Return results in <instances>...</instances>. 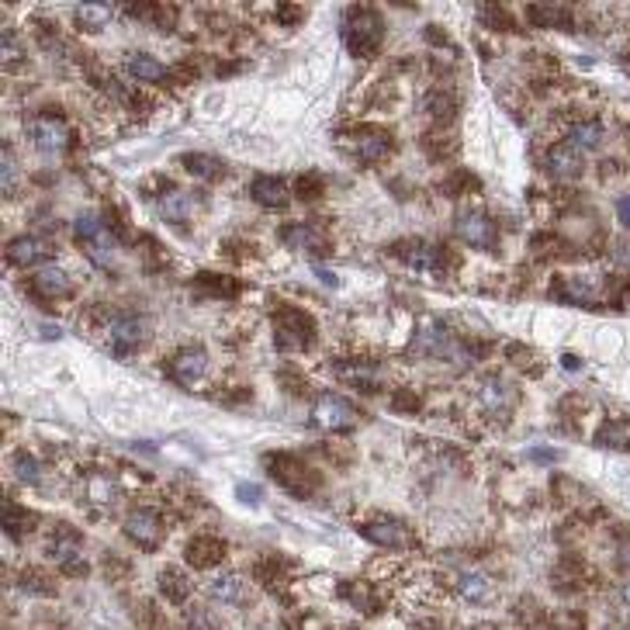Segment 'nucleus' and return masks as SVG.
I'll return each instance as SVG.
<instances>
[{"instance_id": "nucleus-1", "label": "nucleus", "mask_w": 630, "mask_h": 630, "mask_svg": "<svg viewBox=\"0 0 630 630\" xmlns=\"http://www.w3.org/2000/svg\"><path fill=\"white\" fill-rule=\"evenodd\" d=\"M343 39H346V48L354 56H361V59L378 56V48L385 42V22H381V14L374 7H367V4L354 7L346 14V24H343Z\"/></svg>"}, {"instance_id": "nucleus-2", "label": "nucleus", "mask_w": 630, "mask_h": 630, "mask_svg": "<svg viewBox=\"0 0 630 630\" xmlns=\"http://www.w3.org/2000/svg\"><path fill=\"white\" fill-rule=\"evenodd\" d=\"M264 464L267 471H270V478L281 485V488H288L291 495H298V499H309L315 488H319V471H315L312 464H305L302 458H294V454L277 451V454H267Z\"/></svg>"}, {"instance_id": "nucleus-3", "label": "nucleus", "mask_w": 630, "mask_h": 630, "mask_svg": "<svg viewBox=\"0 0 630 630\" xmlns=\"http://www.w3.org/2000/svg\"><path fill=\"white\" fill-rule=\"evenodd\" d=\"M76 240L83 246V253L94 260V264H108L111 253H115V232L108 229V222L101 215H80L76 225H73Z\"/></svg>"}, {"instance_id": "nucleus-4", "label": "nucleus", "mask_w": 630, "mask_h": 630, "mask_svg": "<svg viewBox=\"0 0 630 630\" xmlns=\"http://www.w3.org/2000/svg\"><path fill=\"white\" fill-rule=\"evenodd\" d=\"M274 322H277V346H281V350L294 354V350L312 346L315 322L309 312H302V309H277Z\"/></svg>"}, {"instance_id": "nucleus-5", "label": "nucleus", "mask_w": 630, "mask_h": 630, "mask_svg": "<svg viewBox=\"0 0 630 630\" xmlns=\"http://www.w3.org/2000/svg\"><path fill=\"white\" fill-rule=\"evenodd\" d=\"M163 516H160V509L153 506H136L128 509V516H125V537L136 544V547H143V551H156L160 544H163Z\"/></svg>"}, {"instance_id": "nucleus-6", "label": "nucleus", "mask_w": 630, "mask_h": 630, "mask_svg": "<svg viewBox=\"0 0 630 630\" xmlns=\"http://www.w3.org/2000/svg\"><path fill=\"white\" fill-rule=\"evenodd\" d=\"M312 423L319 430H326V433H343V430H350V426L357 423V412H354V406H350L343 395L326 391V395L315 398Z\"/></svg>"}, {"instance_id": "nucleus-7", "label": "nucleus", "mask_w": 630, "mask_h": 630, "mask_svg": "<svg viewBox=\"0 0 630 630\" xmlns=\"http://www.w3.org/2000/svg\"><path fill=\"white\" fill-rule=\"evenodd\" d=\"M454 229H458V236L468 246H475V249H492L495 246V225H492V218L478 212V208H464L458 212L454 218Z\"/></svg>"}, {"instance_id": "nucleus-8", "label": "nucleus", "mask_w": 630, "mask_h": 630, "mask_svg": "<svg viewBox=\"0 0 630 630\" xmlns=\"http://www.w3.org/2000/svg\"><path fill=\"white\" fill-rule=\"evenodd\" d=\"M361 537H363V540H371L374 547H391V551H402V547H409V544H412L409 527H406L402 520H395V516H385V520H371V523H363Z\"/></svg>"}, {"instance_id": "nucleus-9", "label": "nucleus", "mask_w": 630, "mask_h": 630, "mask_svg": "<svg viewBox=\"0 0 630 630\" xmlns=\"http://www.w3.org/2000/svg\"><path fill=\"white\" fill-rule=\"evenodd\" d=\"M170 378L177 381V385H197L201 378H205V371H208V354L201 350V346H184V350H177L167 363Z\"/></svg>"}, {"instance_id": "nucleus-10", "label": "nucleus", "mask_w": 630, "mask_h": 630, "mask_svg": "<svg viewBox=\"0 0 630 630\" xmlns=\"http://www.w3.org/2000/svg\"><path fill=\"white\" fill-rule=\"evenodd\" d=\"M108 343H111V350H115L118 357L136 354V350L145 343L143 319H132V315H118V319H111V326H108Z\"/></svg>"}, {"instance_id": "nucleus-11", "label": "nucleus", "mask_w": 630, "mask_h": 630, "mask_svg": "<svg viewBox=\"0 0 630 630\" xmlns=\"http://www.w3.org/2000/svg\"><path fill=\"white\" fill-rule=\"evenodd\" d=\"M80 544H83V537L73 530V527H56L52 530V537H48L46 544V555L52 564H59V568H76V561H80Z\"/></svg>"}, {"instance_id": "nucleus-12", "label": "nucleus", "mask_w": 630, "mask_h": 630, "mask_svg": "<svg viewBox=\"0 0 630 630\" xmlns=\"http://www.w3.org/2000/svg\"><path fill=\"white\" fill-rule=\"evenodd\" d=\"M222 557H225V544L218 537H212V533H197L184 547V561L191 568H197V572H208V568L222 564Z\"/></svg>"}, {"instance_id": "nucleus-13", "label": "nucleus", "mask_w": 630, "mask_h": 630, "mask_svg": "<svg viewBox=\"0 0 630 630\" xmlns=\"http://www.w3.org/2000/svg\"><path fill=\"white\" fill-rule=\"evenodd\" d=\"M391 132L388 128H357L354 139H350V149L354 156H361L363 163H378L391 153Z\"/></svg>"}, {"instance_id": "nucleus-14", "label": "nucleus", "mask_w": 630, "mask_h": 630, "mask_svg": "<svg viewBox=\"0 0 630 630\" xmlns=\"http://www.w3.org/2000/svg\"><path fill=\"white\" fill-rule=\"evenodd\" d=\"M395 253L406 260L416 270H426V274H443V249L433 246V242H423V240H412L395 246Z\"/></svg>"}, {"instance_id": "nucleus-15", "label": "nucleus", "mask_w": 630, "mask_h": 630, "mask_svg": "<svg viewBox=\"0 0 630 630\" xmlns=\"http://www.w3.org/2000/svg\"><path fill=\"white\" fill-rule=\"evenodd\" d=\"M4 257H7V264H11V267L42 264V260H48V257H52V242L39 240V236H18V240L7 242Z\"/></svg>"}, {"instance_id": "nucleus-16", "label": "nucleus", "mask_w": 630, "mask_h": 630, "mask_svg": "<svg viewBox=\"0 0 630 630\" xmlns=\"http://www.w3.org/2000/svg\"><path fill=\"white\" fill-rule=\"evenodd\" d=\"M28 136H31V143L39 145L42 153H59V149L70 145V128L59 118H48V115L31 121V125H28Z\"/></svg>"}, {"instance_id": "nucleus-17", "label": "nucleus", "mask_w": 630, "mask_h": 630, "mask_svg": "<svg viewBox=\"0 0 630 630\" xmlns=\"http://www.w3.org/2000/svg\"><path fill=\"white\" fill-rule=\"evenodd\" d=\"M547 173L555 180H575L582 173V149L572 143H557L547 153Z\"/></svg>"}, {"instance_id": "nucleus-18", "label": "nucleus", "mask_w": 630, "mask_h": 630, "mask_svg": "<svg viewBox=\"0 0 630 630\" xmlns=\"http://www.w3.org/2000/svg\"><path fill=\"white\" fill-rule=\"evenodd\" d=\"M249 194H253V201H257L260 208H284V205L291 201L288 180H281V177H267V173L253 180Z\"/></svg>"}, {"instance_id": "nucleus-19", "label": "nucleus", "mask_w": 630, "mask_h": 630, "mask_svg": "<svg viewBox=\"0 0 630 630\" xmlns=\"http://www.w3.org/2000/svg\"><path fill=\"white\" fill-rule=\"evenodd\" d=\"M70 274L59 264H46L42 270H35V277H31V291L42 294V298H63V294H70Z\"/></svg>"}, {"instance_id": "nucleus-20", "label": "nucleus", "mask_w": 630, "mask_h": 630, "mask_svg": "<svg viewBox=\"0 0 630 630\" xmlns=\"http://www.w3.org/2000/svg\"><path fill=\"white\" fill-rule=\"evenodd\" d=\"M156 585H160V596H163L167 603H173V606H184V603H188V596L194 592L188 572H180L177 564H167V568L160 572Z\"/></svg>"}, {"instance_id": "nucleus-21", "label": "nucleus", "mask_w": 630, "mask_h": 630, "mask_svg": "<svg viewBox=\"0 0 630 630\" xmlns=\"http://www.w3.org/2000/svg\"><path fill=\"white\" fill-rule=\"evenodd\" d=\"M281 240L294 246V249H305V253H329V240L315 225H288L281 232Z\"/></svg>"}, {"instance_id": "nucleus-22", "label": "nucleus", "mask_w": 630, "mask_h": 630, "mask_svg": "<svg viewBox=\"0 0 630 630\" xmlns=\"http://www.w3.org/2000/svg\"><path fill=\"white\" fill-rule=\"evenodd\" d=\"M208 599H215V603H229V606H240L246 599V585L236 572H225V575H215V579L208 582Z\"/></svg>"}, {"instance_id": "nucleus-23", "label": "nucleus", "mask_w": 630, "mask_h": 630, "mask_svg": "<svg viewBox=\"0 0 630 630\" xmlns=\"http://www.w3.org/2000/svg\"><path fill=\"white\" fill-rule=\"evenodd\" d=\"M39 527V520H35V512L31 509L18 506V503H4V530H7V537H14V540H22V537H28V533Z\"/></svg>"}, {"instance_id": "nucleus-24", "label": "nucleus", "mask_w": 630, "mask_h": 630, "mask_svg": "<svg viewBox=\"0 0 630 630\" xmlns=\"http://www.w3.org/2000/svg\"><path fill=\"white\" fill-rule=\"evenodd\" d=\"M180 163L197 180H222L225 177V163L218 156H208V153H184Z\"/></svg>"}, {"instance_id": "nucleus-25", "label": "nucleus", "mask_w": 630, "mask_h": 630, "mask_svg": "<svg viewBox=\"0 0 630 630\" xmlns=\"http://www.w3.org/2000/svg\"><path fill=\"white\" fill-rule=\"evenodd\" d=\"M125 73H128L132 80L156 83V80H163V76H167V66H163L160 59L145 56V52H136V56H128V59H125Z\"/></svg>"}, {"instance_id": "nucleus-26", "label": "nucleus", "mask_w": 630, "mask_h": 630, "mask_svg": "<svg viewBox=\"0 0 630 630\" xmlns=\"http://www.w3.org/2000/svg\"><path fill=\"white\" fill-rule=\"evenodd\" d=\"M111 14H115L111 4H76L73 7V18H76V24L83 31H101L104 24L111 22Z\"/></svg>"}, {"instance_id": "nucleus-27", "label": "nucleus", "mask_w": 630, "mask_h": 630, "mask_svg": "<svg viewBox=\"0 0 630 630\" xmlns=\"http://www.w3.org/2000/svg\"><path fill=\"white\" fill-rule=\"evenodd\" d=\"M194 291L197 294H205V298H232L236 291H240V281H232V277H222V274H212V270H205V274H197V281H194Z\"/></svg>"}, {"instance_id": "nucleus-28", "label": "nucleus", "mask_w": 630, "mask_h": 630, "mask_svg": "<svg viewBox=\"0 0 630 630\" xmlns=\"http://www.w3.org/2000/svg\"><path fill=\"white\" fill-rule=\"evenodd\" d=\"M160 215L167 222H180V218L191 215V197L188 191H177V188H167L160 194Z\"/></svg>"}, {"instance_id": "nucleus-29", "label": "nucleus", "mask_w": 630, "mask_h": 630, "mask_svg": "<svg viewBox=\"0 0 630 630\" xmlns=\"http://www.w3.org/2000/svg\"><path fill=\"white\" fill-rule=\"evenodd\" d=\"M458 592L468 599V603H485V599L492 596V585H488V579L478 575V572H460V575H458Z\"/></svg>"}, {"instance_id": "nucleus-30", "label": "nucleus", "mask_w": 630, "mask_h": 630, "mask_svg": "<svg viewBox=\"0 0 630 630\" xmlns=\"http://www.w3.org/2000/svg\"><path fill=\"white\" fill-rule=\"evenodd\" d=\"M426 115L443 128V125H451V121L458 118V101H454V94H430L426 97Z\"/></svg>"}, {"instance_id": "nucleus-31", "label": "nucleus", "mask_w": 630, "mask_h": 630, "mask_svg": "<svg viewBox=\"0 0 630 630\" xmlns=\"http://www.w3.org/2000/svg\"><path fill=\"white\" fill-rule=\"evenodd\" d=\"M416 346L426 350V354H443V350L451 346V337H447V329H443L440 322H426V326H419Z\"/></svg>"}, {"instance_id": "nucleus-32", "label": "nucleus", "mask_w": 630, "mask_h": 630, "mask_svg": "<svg viewBox=\"0 0 630 630\" xmlns=\"http://www.w3.org/2000/svg\"><path fill=\"white\" fill-rule=\"evenodd\" d=\"M568 143L579 145V149H596L603 143V125L599 121H575L568 128Z\"/></svg>"}, {"instance_id": "nucleus-33", "label": "nucleus", "mask_w": 630, "mask_h": 630, "mask_svg": "<svg viewBox=\"0 0 630 630\" xmlns=\"http://www.w3.org/2000/svg\"><path fill=\"white\" fill-rule=\"evenodd\" d=\"M482 402L488 406V409H495V412H503L506 416L509 412V391H506V385L499 381V378H485V385H482Z\"/></svg>"}, {"instance_id": "nucleus-34", "label": "nucleus", "mask_w": 630, "mask_h": 630, "mask_svg": "<svg viewBox=\"0 0 630 630\" xmlns=\"http://www.w3.org/2000/svg\"><path fill=\"white\" fill-rule=\"evenodd\" d=\"M87 495H91L94 506H111L118 499V485L111 482V478H104V475H94L91 485H87Z\"/></svg>"}, {"instance_id": "nucleus-35", "label": "nucleus", "mask_w": 630, "mask_h": 630, "mask_svg": "<svg viewBox=\"0 0 630 630\" xmlns=\"http://www.w3.org/2000/svg\"><path fill=\"white\" fill-rule=\"evenodd\" d=\"M18 582H22V589H28V592H39V596H52V592H56V582L48 579L46 572H39V568H24Z\"/></svg>"}, {"instance_id": "nucleus-36", "label": "nucleus", "mask_w": 630, "mask_h": 630, "mask_svg": "<svg viewBox=\"0 0 630 630\" xmlns=\"http://www.w3.org/2000/svg\"><path fill=\"white\" fill-rule=\"evenodd\" d=\"M599 443H606V447H630V423L603 426L599 430Z\"/></svg>"}, {"instance_id": "nucleus-37", "label": "nucleus", "mask_w": 630, "mask_h": 630, "mask_svg": "<svg viewBox=\"0 0 630 630\" xmlns=\"http://www.w3.org/2000/svg\"><path fill=\"white\" fill-rule=\"evenodd\" d=\"M14 475H18L24 485H35L39 478H42V471H39V460L31 458V454H18V458H14Z\"/></svg>"}, {"instance_id": "nucleus-38", "label": "nucleus", "mask_w": 630, "mask_h": 630, "mask_svg": "<svg viewBox=\"0 0 630 630\" xmlns=\"http://www.w3.org/2000/svg\"><path fill=\"white\" fill-rule=\"evenodd\" d=\"M18 188V173H14V156H11V145H4V194L11 197Z\"/></svg>"}, {"instance_id": "nucleus-39", "label": "nucleus", "mask_w": 630, "mask_h": 630, "mask_svg": "<svg viewBox=\"0 0 630 630\" xmlns=\"http://www.w3.org/2000/svg\"><path fill=\"white\" fill-rule=\"evenodd\" d=\"M322 194V180L315 177V173H309V177H302L298 180V197H305V201H315Z\"/></svg>"}, {"instance_id": "nucleus-40", "label": "nucleus", "mask_w": 630, "mask_h": 630, "mask_svg": "<svg viewBox=\"0 0 630 630\" xmlns=\"http://www.w3.org/2000/svg\"><path fill=\"white\" fill-rule=\"evenodd\" d=\"M188 630H218V624L212 620L208 609H194L191 617H188Z\"/></svg>"}, {"instance_id": "nucleus-41", "label": "nucleus", "mask_w": 630, "mask_h": 630, "mask_svg": "<svg viewBox=\"0 0 630 630\" xmlns=\"http://www.w3.org/2000/svg\"><path fill=\"white\" fill-rule=\"evenodd\" d=\"M391 406H395V412H419V398H416L412 391H398V395L391 398Z\"/></svg>"}, {"instance_id": "nucleus-42", "label": "nucleus", "mask_w": 630, "mask_h": 630, "mask_svg": "<svg viewBox=\"0 0 630 630\" xmlns=\"http://www.w3.org/2000/svg\"><path fill=\"white\" fill-rule=\"evenodd\" d=\"M18 56V35H14V28H4V59L11 63Z\"/></svg>"}, {"instance_id": "nucleus-43", "label": "nucleus", "mask_w": 630, "mask_h": 630, "mask_svg": "<svg viewBox=\"0 0 630 630\" xmlns=\"http://www.w3.org/2000/svg\"><path fill=\"white\" fill-rule=\"evenodd\" d=\"M617 218H620L624 229H630V194H624V197L617 201Z\"/></svg>"}, {"instance_id": "nucleus-44", "label": "nucleus", "mask_w": 630, "mask_h": 630, "mask_svg": "<svg viewBox=\"0 0 630 630\" xmlns=\"http://www.w3.org/2000/svg\"><path fill=\"white\" fill-rule=\"evenodd\" d=\"M617 561H620V568L630 572V540H620V547H617Z\"/></svg>"}, {"instance_id": "nucleus-45", "label": "nucleus", "mask_w": 630, "mask_h": 630, "mask_svg": "<svg viewBox=\"0 0 630 630\" xmlns=\"http://www.w3.org/2000/svg\"><path fill=\"white\" fill-rule=\"evenodd\" d=\"M240 499H246V503H260V492H257V485H240Z\"/></svg>"}, {"instance_id": "nucleus-46", "label": "nucleus", "mask_w": 630, "mask_h": 630, "mask_svg": "<svg viewBox=\"0 0 630 630\" xmlns=\"http://www.w3.org/2000/svg\"><path fill=\"white\" fill-rule=\"evenodd\" d=\"M281 18H284V24H294V18H302V7H281Z\"/></svg>"}, {"instance_id": "nucleus-47", "label": "nucleus", "mask_w": 630, "mask_h": 630, "mask_svg": "<svg viewBox=\"0 0 630 630\" xmlns=\"http://www.w3.org/2000/svg\"><path fill=\"white\" fill-rule=\"evenodd\" d=\"M617 260H624V264H627V260H630V242H617Z\"/></svg>"}, {"instance_id": "nucleus-48", "label": "nucleus", "mask_w": 630, "mask_h": 630, "mask_svg": "<svg viewBox=\"0 0 630 630\" xmlns=\"http://www.w3.org/2000/svg\"><path fill=\"white\" fill-rule=\"evenodd\" d=\"M620 603L630 606V579L624 582V585H620Z\"/></svg>"}, {"instance_id": "nucleus-49", "label": "nucleus", "mask_w": 630, "mask_h": 630, "mask_svg": "<svg viewBox=\"0 0 630 630\" xmlns=\"http://www.w3.org/2000/svg\"><path fill=\"white\" fill-rule=\"evenodd\" d=\"M620 630H630V627H620Z\"/></svg>"}]
</instances>
